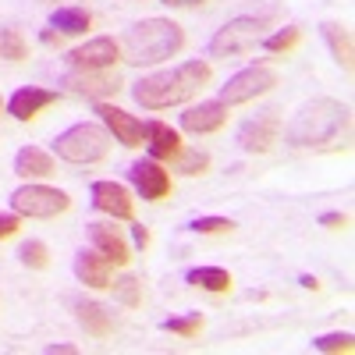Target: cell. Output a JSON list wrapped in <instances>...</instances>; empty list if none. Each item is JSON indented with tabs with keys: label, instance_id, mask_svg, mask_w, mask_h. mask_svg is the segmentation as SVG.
<instances>
[{
	"label": "cell",
	"instance_id": "9",
	"mask_svg": "<svg viewBox=\"0 0 355 355\" xmlns=\"http://www.w3.org/2000/svg\"><path fill=\"white\" fill-rule=\"evenodd\" d=\"M277 132H281V117L277 110H266V114H256L239 128V146L245 153H266L270 146L277 142Z\"/></svg>",
	"mask_w": 355,
	"mask_h": 355
},
{
	"label": "cell",
	"instance_id": "26",
	"mask_svg": "<svg viewBox=\"0 0 355 355\" xmlns=\"http://www.w3.org/2000/svg\"><path fill=\"white\" fill-rule=\"evenodd\" d=\"M313 348L316 352H323V355H334V352H355V338L348 334V331H338V334H320V338H313Z\"/></svg>",
	"mask_w": 355,
	"mask_h": 355
},
{
	"label": "cell",
	"instance_id": "18",
	"mask_svg": "<svg viewBox=\"0 0 355 355\" xmlns=\"http://www.w3.org/2000/svg\"><path fill=\"white\" fill-rule=\"evenodd\" d=\"M75 277L85 288H110V259L100 252H78L75 256Z\"/></svg>",
	"mask_w": 355,
	"mask_h": 355
},
{
	"label": "cell",
	"instance_id": "19",
	"mask_svg": "<svg viewBox=\"0 0 355 355\" xmlns=\"http://www.w3.org/2000/svg\"><path fill=\"white\" fill-rule=\"evenodd\" d=\"M75 316H78L85 334H93V338H110L114 334V316L100 302H75Z\"/></svg>",
	"mask_w": 355,
	"mask_h": 355
},
{
	"label": "cell",
	"instance_id": "12",
	"mask_svg": "<svg viewBox=\"0 0 355 355\" xmlns=\"http://www.w3.org/2000/svg\"><path fill=\"white\" fill-rule=\"evenodd\" d=\"M89 196H93V206L100 214H110L117 220H132V214H135L132 192L121 182H96L93 189H89Z\"/></svg>",
	"mask_w": 355,
	"mask_h": 355
},
{
	"label": "cell",
	"instance_id": "8",
	"mask_svg": "<svg viewBox=\"0 0 355 355\" xmlns=\"http://www.w3.org/2000/svg\"><path fill=\"white\" fill-rule=\"evenodd\" d=\"M117 57H121V43L110 40V36H96L85 46H75L68 53V64L75 71H107V68H114Z\"/></svg>",
	"mask_w": 355,
	"mask_h": 355
},
{
	"label": "cell",
	"instance_id": "17",
	"mask_svg": "<svg viewBox=\"0 0 355 355\" xmlns=\"http://www.w3.org/2000/svg\"><path fill=\"white\" fill-rule=\"evenodd\" d=\"M146 146H150L153 160H174L178 153H182V135L164 121H150L146 125Z\"/></svg>",
	"mask_w": 355,
	"mask_h": 355
},
{
	"label": "cell",
	"instance_id": "22",
	"mask_svg": "<svg viewBox=\"0 0 355 355\" xmlns=\"http://www.w3.org/2000/svg\"><path fill=\"white\" fill-rule=\"evenodd\" d=\"M50 25L57 28L61 36H82L89 25H93V15H89L85 8H57L50 15Z\"/></svg>",
	"mask_w": 355,
	"mask_h": 355
},
{
	"label": "cell",
	"instance_id": "14",
	"mask_svg": "<svg viewBox=\"0 0 355 355\" xmlns=\"http://www.w3.org/2000/svg\"><path fill=\"white\" fill-rule=\"evenodd\" d=\"M68 93H75V96H85V100H103V96H114L117 89H121V82L117 78H110V75H100V71H71V75H64V82H61Z\"/></svg>",
	"mask_w": 355,
	"mask_h": 355
},
{
	"label": "cell",
	"instance_id": "3",
	"mask_svg": "<svg viewBox=\"0 0 355 355\" xmlns=\"http://www.w3.org/2000/svg\"><path fill=\"white\" fill-rule=\"evenodd\" d=\"M182 46H185V33H182L178 21H171V18H142L125 33L121 57L135 68H146V64L167 61V57H174Z\"/></svg>",
	"mask_w": 355,
	"mask_h": 355
},
{
	"label": "cell",
	"instance_id": "21",
	"mask_svg": "<svg viewBox=\"0 0 355 355\" xmlns=\"http://www.w3.org/2000/svg\"><path fill=\"white\" fill-rule=\"evenodd\" d=\"M320 33H323V40H327L331 53L338 57V64L345 71H352V33H348L345 25H338V21H323Z\"/></svg>",
	"mask_w": 355,
	"mask_h": 355
},
{
	"label": "cell",
	"instance_id": "16",
	"mask_svg": "<svg viewBox=\"0 0 355 355\" xmlns=\"http://www.w3.org/2000/svg\"><path fill=\"white\" fill-rule=\"evenodd\" d=\"M50 103H57V93H53V89L21 85L18 93L8 100V114L15 117V121H33V117H36L43 107H50Z\"/></svg>",
	"mask_w": 355,
	"mask_h": 355
},
{
	"label": "cell",
	"instance_id": "5",
	"mask_svg": "<svg viewBox=\"0 0 355 355\" xmlns=\"http://www.w3.org/2000/svg\"><path fill=\"white\" fill-rule=\"evenodd\" d=\"M274 11H266V15H242V18H231L224 21L214 40H210V57H234V53H245L252 50L259 40H263V28L270 25Z\"/></svg>",
	"mask_w": 355,
	"mask_h": 355
},
{
	"label": "cell",
	"instance_id": "28",
	"mask_svg": "<svg viewBox=\"0 0 355 355\" xmlns=\"http://www.w3.org/2000/svg\"><path fill=\"white\" fill-rule=\"evenodd\" d=\"M164 331H171V334H182V338H196L199 331H202V316L199 313H185V316H171V320H164L160 323Z\"/></svg>",
	"mask_w": 355,
	"mask_h": 355
},
{
	"label": "cell",
	"instance_id": "11",
	"mask_svg": "<svg viewBox=\"0 0 355 355\" xmlns=\"http://www.w3.org/2000/svg\"><path fill=\"white\" fill-rule=\"evenodd\" d=\"M128 178H132L135 192L150 202H160L171 192V174L160 167V160H135L128 167Z\"/></svg>",
	"mask_w": 355,
	"mask_h": 355
},
{
	"label": "cell",
	"instance_id": "2",
	"mask_svg": "<svg viewBox=\"0 0 355 355\" xmlns=\"http://www.w3.org/2000/svg\"><path fill=\"white\" fill-rule=\"evenodd\" d=\"M206 82H210V64L206 61H185L171 71H157V75L139 78L132 85V96L146 110H167V107L192 100Z\"/></svg>",
	"mask_w": 355,
	"mask_h": 355
},
{
	"label": "cell",
	"instance_id": "34",
	"mask_svg": "<svg viewBox=\"0 0 355 355\" xmlns=\"http://www.w3.org/2000/svg\"><path fill=\"white\" fill-rule=\"evenodd\" d=\"M132 239H135L139 249H146V245H150V231H146L142 224H135V227H132Z\"/></svg>",
	"mask_w": 355,
	"mask_h": 355
},
{
	"label": "cell",
	"instance_id": "25",
	"mask_svg": "<svg viewBox=\"0 0 355 355\" xmlns=\"http://www.w3.org/2000/svg\"><path fill=\"white\" fill-rule=\"evenodd\" d=\"M299 40H302V28L299 25H284V28H277V33L263 36L259 43H263V50H270V53H288Z\"/></svg>",
	"mask_w": 355,
	"mask_h": 355
},
{
	"label": "cell",
	"instance_id": "36",
	"mask_svg": "<svg viewBox=\"0 0 355 355\" xmlns=\"http://www.w3.org/2000/svg\"><path fill=\"white\" fill-rule=\"evenodd\" d=\"M40 40H43L46 46H61V36H57L53 28H43V36H40Z\"/></svg>",
	"mask_w": 355,
	"mask_h": 355
},
{
	"label": "cell",
	"instance_id": "33",
	"mask_svg": "<svg viewBox=\"0 0 355 355\" xmlns=\"http://www.w3.org/2000/svg\"><path fill=\"white\" fill-rule=\"evenodd\" d=\"M320 224L323 227H348V217L345 214H320Z\"/></svg>",
	"mask_w": 355,
	"mask_h": 355
},
{
	"label": "cell",
	"instance_id": "10",
	"mask_svg": "<svg viewBox=\"0 0 355 355\" xmlns=\"http://www.w3.org/2000/svg\"><path fill=\"white\" fill-rule=\"evenodd\" d=\"M96 114L103 117V125L114 132V139L121 142V146H128V150H135V146H142L146 142V125L139 121V117H132L128 110H121V107H114V103H96Z\"/></svg>",
	"mask_w": 355,
	"mask_h": 355
},
{
	"label": "cell",
	"instance_id": "31",
	"mask_svg": "<svg viewBox=\"0 0 355 355\" xmlns=\"http://www.w3.org/2000/svg\"><path fill=\"white\" fill-rule=\"evenodd\" d=\"M189 227L196 234H227L234 227V220H227V217H196Z\"/></svg>",
	"mask_w": 355,
	"mask_h": 355
},
{
	"label": "cell",
	"instance_id": "7",
	"mask_svg": "<svg viewBox=\"0 0 355 355\" xmlns=\"http://www.w3.org/2000/svg\"><path fill=\"white\" fill-rule=\"evenodd\" d=\"M277 85V71L266 68V64H252V68H242L239 75H231L224 85H220V103L227 107H239V103H249L263 93H270Z\"/></svg>",
	"mask_w": 355,
	"mask_h": 355
},
{
	"label": "cell",
	"instance_id": "37",
	"mask_svg": "<svg viewBox=\"0 0 355 355\" xmlns=\"http://www.w3.org/2000/svg\"><path fill=\"white\" fill-rule=\"evenodd\" d=\"M171 8H196V4H206V0H164Z\"/></svg>",
	"mask_w": 355,
	"mask_h": 355
},
{
	"label": "cell",
	"instance_id": "13",
	"mask_svg": "<svg viewBox=\"0 0 355 355\" xmlns=\"http://www.w3.org/2000/svg\"><path fill=\"white\" fill-rule=\"evenodd\" d=\"M227 121V103L220 100H199L196 107H189L182 114V128L192 132V135H210V132H220Z\"/></svg>",
	"mask_w": 355,
	"mask_h": 355
},
{
	"label": "cell",
	"instance_id": "15",
	"mask_svg": "<svg viewBox=\"0 0 355 355\" xmlns=\"http://www.w3.org/2000/svg\"><path fill=\"white\" fill-rule=\"evenodd\" d=\"M89 242H93V249L100 256L110 259V266H128L132 249H128V242L121 239V231H117L114 224H89Z\"/></svg>",
	"mask_w": 355,
	"mask_h": 355
},
{
	"label": "cell",
	"instance_id": "35",
	"mask_svg": "<svg viewBox=\"0 0 355 355\" xmlns=\"http://www.w3.org/2000/svg\"><path fill=\"white\" fill-rule=\"evenodd\" d=\"M75 352H78L75 345H50L46 348V355H75Z\"/></svg>",
	"mask_w": 355,
	"mask_h": 355
},
{
	"label": "cell",
	"instance_id": "4",
	"mask_svg": "<svg viewBox=\"0 0 355 355\" xmlns=\"http://www.w3.org/2000/svg\"><path fill=\"white\" fill-rule=\"evenodd\" d=\"M53 153L57 160H68V164H100L110 153V132L93 125V121H78L71 128H64L53 142Z\"/></svg>",
	"mask_w": 355,
	"mask_h": 355
},
{
	"label": "cell",
	"instance_id": "6",
	"mask_svg": "<svg viewBox=\"0 0 355 355\" xmlns=\"http://www.w3.org/2000/svg\"><path fill=\"white\" fill-rule=\"evenodd\" d=\"M71 206L68 192L50 189V185H21L11 192V210L18 217H36V220H50L57 214H64Z\"/></svg>",
	"mask_w": 355,
	"mask_h": 355
},
{
	"label": "cell",
	"instance_id": "38",
	"mask_svg": "<svg viewBox=\"0 0 355 355\" xmlns=\"http://www.w3.org/2000/svg\"><path fill=\"white\" fill-rule=\"evenodd\" d=\"M299 284H302V288H309V291H316V288H320V281H316V277H309V274H302V277H299Z\"/></svg>",
	"mask_w": 355,
	"mask_h": 355
},
{
	"label": "cell",
	"instance_id": "1",
	"mask_svg": "<svg viewBox=\"0 0 355 355\" xmlns=\"http://www.w3.org/2000/svg\"><path fill=\"white\" fill-rule=\"evenodd\" d=\"M284 139L295 150H309V153H338L348 150L352 142V110L338 100L320 96L306 103L299 114L288 121Z\"/></svg>",
	"mask_w": 355,
	"mask_h": 355
},
{
	"label": "cell",
	"instance_id": "20",
	"mask_svg": "<svg viewBox=\"0 0 355 355\" xmlns=\"http://www.w3.org/2000/svg\"><path fill=\"white\" fill-rule=\"evenodd\" d=\"M15 174L18 178H46L53 174V157L40 146H21L15 153Z\"/></svg>",
	"mask_w": 355,
	"mask_h": 355
},
{
	"label": "cell",
	"instance_id": "30",
	"mask_svg": "<svg viewBox=\"0 0 355 355\" xmlns=\"http://www.w3.org/2000/svg\"><path fill=\"white\" fill-rule=\"evenodd\" d=\"M18 259L28 266V270H46V263H50V256H46V245L43 242H25L21 249H18Z\"/></svg>",
	"mask_w": 355,
	"mask_h": 355
},
{
	"label": "cell",
	"instance_id": "23",
	"mask_svg": "<svg viewBox=\"0 0 355 355\" xmlns=\"http://www.w3.org/2000/svg\"><path fill=\"white\" fill-rule=\"evenodd\" d=\"M185 281L196 284V288H202V291H214V295H220V291L231 288V274L224 270V266H196V270L185 274Z\"/></svg>",
	"mask_w": 355,
	"mask_h": 355
},
{
	"label": "cell",
	"instance_id": "32",
	"mask_svg": "<svg viewBox=\"0 0 355 355\" xmlns=\"http://www.w3.org/2000/svg\"><path fill=\"white\" fill-rule=\"evenodd\" d=\"M18 231V214H0V239H11Z\"/></svg>",
	"mask_w": 355,
	"mask_h": 355
},
{
	"label": "cell",
	"instance_id": "24",
	"mask_svg": "<svg viewBox=\"0 0 355 355\" xmlns=\"http://www.w3.org/2000/svg\"><path fill=\"white\" fill-rule=\"evenodd\" d=\"M110 291H114V299L121 302V306H128V309L142 306V284H139V277H132V274L110 281Z\"/></svg>",
	"mask_w": 355,
	"mask_h": 355
},
{
	"label": "cell",
	"instance_id": "29",
	"mask_svg": "<svg viewBox=\"0 0 355 355\" xmlns=\"http://www.w3.org/2000/svg\"><path fill=\"white\" fill-rule=\"evenodd\" d=\"M174 160H178V171H182V174H202L206 167H210V153L185 150V146H182V153H178Z\"/></svg>",
	"mask_w": 355,
	"mask_h": 355
},
{
	"label": "cell",
	"instance_id": "27",
	"mask_svg": "<svg viewBox=\"0 0 355 355\" xmlns=\"http://www.w3.org/2000/svg\"><path fill=\"white\" fill-rule=\"evenodd\" d=\"M0 57H4V61H25L28 57V46L15 28H0Z\"/></svg>",
	"mask_w": 355,
	"mask_h": 355
}]
</instances>
